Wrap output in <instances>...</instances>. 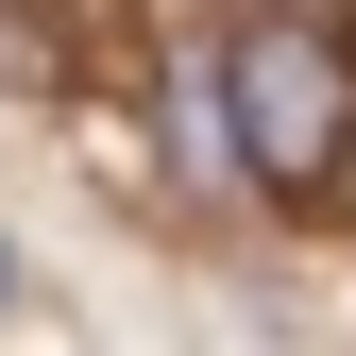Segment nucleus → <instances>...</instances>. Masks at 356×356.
<instances>
[{
  "label": "nucleus",
  "instance_id": "nucleus-1",
  "mask_svg": "<svg viewBox=\"0 0 356 356\" xmlns=\"http://www.w3.org/2000/svg\"><path fill=\"white\" fill-rule=\"evenodd\" d=\"M220 119H238V170L272 204H323L339 170H356V34H323V17H238L220 34Z\"/></svg>",
  "mask_w": 356,
  "mask_h": 356
},
{
  "label": "nucleus",
  "instance_id": "nucleus-2",
  "mask_svg": "<svg viewBox=\"0 0 356 356\" xmlns=\"http://www.w3.org/2000/svg\"><path fill=\"white\" fill-rule=\"evenodd\" d=\"M0 305H17V254H0Z\"/></svg>",
  "mask_w": 356,
  "mask_h": 356
}]
</instances>
